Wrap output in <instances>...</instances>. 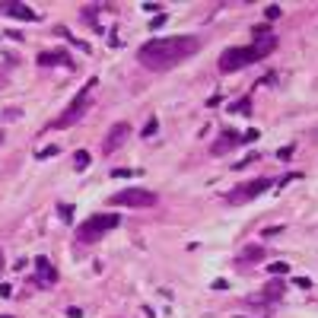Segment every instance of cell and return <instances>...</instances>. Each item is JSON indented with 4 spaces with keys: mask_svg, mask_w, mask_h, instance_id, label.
<instances>
[{
    "mask_svg": "<svg viewBox=\"0 0 318 318\" xmlns=\"http://www.w3.org/2000/svg\"><path fill=\"white\" fill-rule=\"evenodd\" d=\"M201 51V38L194 35H172V38H153V42L140 45L137 60L146 70H169V67L188 60L191 54Z\"/></svg>",
    "mask_w": 318,
    "mask_h": 318,
    "instance_id": "cell-1",
    "label": "cell"
},
{
    "mask_svg": "<svg viewBox=\"0 0 318 318\" xmlns=\"http://www.w3.org/2000/svg\"><path fill=\"white\" fill-rule=\"evenodd\" d=\"M35 267H38V277H35V287H51L58 283V270L48 258H35Z\"/></svg>",
    "mask_w": 318,
    "mask_h": 318,
    "instance_id": "cell-10",
    "label": "cell"
},
{
    "mask_svg": "<svg viewBox=\"0 0 318 318\" xmlns=\"http://www.w3.org/2000/svg\"><path fill=\"white\" fill-rule=\"evenodd\" d=\"M235 146H242V134H235V131H223L220 140H216V144L210 146V153H213V156H223V153L235 150Z\"/></svg>",
    "mask_w": 318,
    "mask_h": 318,
    "instance_id": "cell-9",
    "label": "cell"
},
{
    "mask_svg": "<svg viewBox=\"0 0 318 318\" xmlns=\"http://www.w3.org/2000/svg\"><path fill=\"white\" fill-rule=\"evenodd\" d=\"M0 270H3V252H0Z\"/></svg>",
    "mask_w": 318,
    "mask_h": 318,
    "instance_id": "cell-22",
    "label": "cell"
},
{
    "mask_svg": "<svg viewBox=\"0 0 318 318\" xmlns=\"http://www.w3.org/2000/svg\"><path fill=\"white\" fill-rule=\"evenodd\" d=\"M280 16H283L280 6H267V19H280Z\"/></svg>",
    "mask_w": 318,
    "mask_h": 318,
    "instance_id": "cell-19",
    "label": "cell"
},
{
    "mask_svg": "<svg viewBox=\"0 0 318 318\" xmlns=\"http://www.w3.org/2000/svg\"><path fill=\"white\" fill-rule=\"evenodd\" d=\"M267 188H274V178H255V181H245V185L232 188V191L226 194V201H229V204H245V201L264 194Z\"/></svg>",
    "mask_w": 318,
    "mask_h": 318,
    "instance_id": "cell-5",
    "label": "cell"
},
{
    "mask_svg": "<svg viewBox=\"0 0 318 318\" xmlns=\"http://www.w3.org/2000/svg\"><path fill=\"white\" fill-rule=\"evenodd\" d=\"M118 223H121V216H115V213H96V216H89V220H83L77 226L80 245H92V242H99L105 232H112Z\"/></svg>",
    "mask_w": 318,
    "mask_h": 318,
    "instance_id": "cell-3",
    "label": "cell"
},
{
    "mask_svg": "<svg viewBox=\"0 0 318 318\" xmlns=\"http://www.w3.org/2000/svg\"><path fill=\"white\" fill-rule=\"evenodd\" d=\"M92 89H96V80H89V83L83 86V89H80V96L73 99L70 105L64 108V115H60L58 121H54L51 127H70V124H77L80 118H83L86 112H89V99H92Z\"/></svg>",
    "mask_w": 318,
    "mask_h": 318,
    "instance_id": "cell-4",
    "label": "cell"
},
{
    "mask_svg": "<svg viewBox=\"0 0 318 318\" xmlns=\"http://www.w3.org/2000/svg\"><path fill=\"white\" fill-rule=\"evenodd\" d=\"M127 134H131V124H127V121H118V124H112V131L105 134V144H102V153H105V156L124 146Z\"/></svg>",
    "mask_w": 318,
    "mask_h": 318,
    "instance_id": "cell-7",
    "label": "cell"
},
{
    "mask_svg": "<svg viewBox=\"0 0 318 318\" xmlns=\"http://www.w3.org/2000/svg\"><path fill=\"white\" fill-rule=\"evenodd\" d=\"M51 156H58V146H42L35 153V159H51Z\"/></svg>",
    "mask_w": 318,
    "mask_h": 318,
    "instance_id": "cell-15",
    "label": "cell"
},
{
    "mask_svg": "<svg viewBox=\"0 0 318 318\" xmlns=\"http://www.w3.org/2000/svg\"><path fill=\"white\" fill-rule=\"evenodd\" d=\"M67 318H83V312L80 309H67Z\"/></svg>",
    "mask_w": 318,
    "mask_h": 318,
    "instance_id": "cell-21",
    "label": "cell"
},
{
    "mask_svg": "<svg viewBox=\"0 0 318 318\" xmlns=\"http://www.w3.org/2000/svg\"><path fill=\"white\" fill-rule=\"evenodd\" d=\"M38 64H42V67H54V64L77 67V64L70 60V54H67V51H42V54H38Z\"/></svg>",
    "mask_w": 318,
    "mask_h": 318,
    "instance_id": "cell-11",
    "label": "cell"
},
{
    "mask_svg": "<svg viewBox=\"0 0 318 318\" xmlns=\"http://www.w3.org/2000/svg\"><path fill=\"white\" fill-rule=\"evenodd\" d=\"M0 13L3 16H13V19H26V23H35L38 13L26 3H13V0H0Z\"/></svg>",
    "mask_w": 318,
    "mask_h": 318,
    "instance_id": "cell-8",
    "label": "cell"
},
{
    "mask_svg": "<svg viewBox=\"0 0 318 318\" xmlns=\"http://www.w3.org/2000/svg\"><path fill=\"white\" fill-rule=\"evenodd\" d=\"M258 258H264V248L261 245H248L245 252L239 255V264H245V261H258Z\"/></svg>",
    "mask_w": 318,
    "mask_h": 318,
    "instance_id": "cell-12",
    "label": "cell"
},
{
    "mask_svg": "<svg viewBox=\"0 0 318 318\" xmlns=\"http://www.w3.org/2000/svg\"><path fill=\"white\" fill-rule=\"evenodd\" d=\"M10 296H13V287L10 283H0V299H10Z\"/></svg>",
    "mask_w": 318,
    "mask_h": 318,
    "instance_id": "cell-18",
    "label": "cell"
},
{
    "mask_svg": "<svg viewBox=\"0 0 318 318\" xmlns=\"http://www.w3.org/2000/svg\"><path fill=\"white\" fill-rule=\"evenodd\" d=\"M115 207H153L156 204V194L146 191V188H127V191L112 194Z\"/></svg>",
    "mask_w": 318,
    "mask_h": 318,
    "instance_id": "cell-6",
    "label": "cell"
},
{
    "mask_svg": "<svg viewBox=\"0 0 318 318\" xmlns=\"http://www.w3.org/2000/svg\"><path fill=\"white\" fill-rule=\"evenodd\" d=\"M73 166H77L80 172H83V169H89V153H86V150H77V153H73Z\"/></svg>",
    "mask_w": 318,
    "mask_h": 318,
    "instance_id": "cell-13",
    "label": "cell"
},
{
    "mask_svg": "<svg viewBox=\"0 0 318 318\" xmlns=\"http://www.w3.org/2000/svg\"><path fill=\"white\" fill-rule=\"evenodd\" d=\"M274 48H277V35L255 38L252 45H242V48H229V51L220 54V70L232 73V70H242V67H248V64H258V60H264Z\"/></svg>",
    "mask_w": 318,
    "mask_h": 318,
    "instance_id": "cell-2",
    "label": "cell"
},
{
    "mask_svg": "<svg viewBox=\"0 0 318 318\" xmlns=\"http://www.w3.org/2000/svg\"><path fill=\"white\" fill-rule=\"evenodd\" d=\"M270 274H289V264H283V261H274V264L267 267Z\"/></svg>",
    "mask_w": 318,
    "mask_h": 318,
    "instance_id": "cell-17",
    "label": "cell"
},
{
    "mask_svg": "<svg viewBox=\"0 0 318 318\" xmlns=\"http://www.w3.org/2000/svg\"><path fill=\"white\" fill-rule=\"evenodd\" d=\"M156 127H159V121H156V118H150V121L144 124V137H153V134H156Z\"/></svg>",
    "mask_w": 318,
    "mask_h": 318,
    "instance_id": "cell-16",
    "label": "cell"
},
{
    "mask_svg": "<svg viewBox=\"0 0 318 318\" xmlns=\"http://www.w3.org/2000/svg\"><path fill=\"white\" fill-rule=\"evenodd\" d=\"M73 210H70V207H67V204H60V216H64V220H73V216H70Z\"/></svg>",
    "mask_w": 318,
    "mask_h": 318,
    "instance_id": "cell-20",
    "label": "cell"
},
{
    "mask_svg": "<svg viewBox=\"0 0 318 318\" xmlns=\"http://www.w3.org/2000/svg\"><path fill=\"white\" fill-rule=\"evenodd\" d=\"M3 318H13V315H3Z\"/></svg>",
    "mask_w": 318,
    "mask_h": 318,
    "instance_id": "cell-23",
    "label": "cell"
},
{
    "mask_svg": "<svg viewBox=\"0 0 318 318\" xmlns=\"http://www.w3.org/2000/svg\"><path fill=\"white\" fill-rule=\"evenodd\" d=\"M229 112H239V115H248L252 112V99H239V102L229 105Z\"/></svg>",
    "mask_w": 318,
    "mask_h": 318,
    "instance_id": "cell-14",
    "label": "cell"
}]
</instances>
